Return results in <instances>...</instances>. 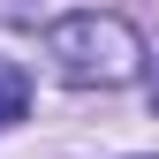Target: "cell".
I'll list each match as a JSON object with an SVG mask.
<instances>
[{
    "instance_id": "1",
    "label": "cell",
    "mask_w": 159,
    "mask_h": 159,
    "mask_svg": "<svg viewBox=\"0 0 159 159\" xmlns=\"http://www.w3.org/2000/svg\"><path fill=\"white\" fill-rule=\"evenodd\" d=\"M46 61L61 84H84V91H114V84H136L144 76V38H136L121 15L106 8H76L46 30Z\"/></svg>"
},
{
    "instance_id": "2",
    "label": "cell",
    "mask_w": 159,
    "mask_h": 159,
    "mask_svg": "<svg viewBox=\"0 0 159 159\" xmlns=\"http://www.w3.org/2000/svg\"><path fill=\"white\" fill-rule=\"evenodd\" d=\"M23 114H30V76L15 61H0V129H15Z\"/></svg>"
},
{
    "instance_id": "3",
    "label": "cell",
    "mask_w": 159,
    "mask_h": 159,
    "mask_svg": "<svg viewBox=\"0 0 159 159\" xmlns=\"http://www.w3.org/2000/svg\"><path fill=\"white\" fill-rule=\"evenodd\" d=\"M152 106H159V68H152Z\"/></svg>"
}]
</instances>
